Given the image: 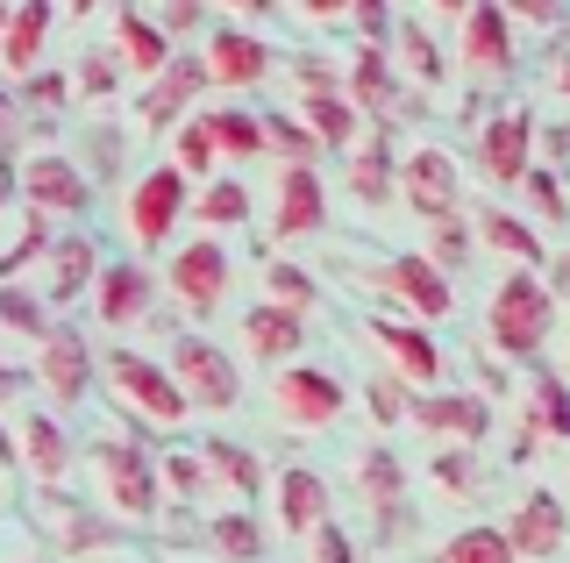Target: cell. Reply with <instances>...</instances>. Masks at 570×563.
<instances>
[{
  "mask_svg": "<svg viewBox=\"0 0 570 563\" xmlns=\"http://www.w3.org/2000/svg\"><path fill=\"white\" fill-rule=\"evenodd\" d=\"M249 186H243V171H214V179H200L193 186V200H186V215L207 228V236H222L228 243V228H243L249 221Z\"/></svg>",
  "mask_w": 570,
  "mask_h": 563,
  "instance_id": "30",
  "label": "cell"
},
{
  "mask_svg": "<svg viewBox=\"0 0 570 563\" xmlns=\"http://www.w3.org/2000/svg\"><path fill=\"white\" fill-rule=\"evenodd\" d=\"M157 492H165V500H193V506H207V464H200V443H171V450H157Z\"/></svg>",
  "mask_w": 570,
  "mask_h": 563,
  "instance_id": "37",
  "label": "cell"
},
{
  "mask_svg": "<svg viewBox=\"0 0 570 563\" xmlns=\"http://www.w3.org/2000/svg\"><path fill=\"white\" fill-rule=\"evenodd\" d=\"M356 485H364L379 527H400V514H406V471H400V456H392V450H364V456H356Z\"/></svg>",
  "mask_w": 570,
  "mask_h": 563,
  "instance_id": "32",
  "label": "cell"
},
{
  "mask_svg": "<svg viewBox=\"0 0 570 563\" xmlns=\"http://www.w3.org/2000/svg\"><path fill=\"white\" fill-rule=\"evenodd\" d=\"M364 328H371V343H379V357H385L392 385H406V393H435V385H442V372H450V357H442L435 328L406 322V314H371Z\"/></svg>",
  "mask_w": 570,
  "mask_h": 563,
  "instance_id": "13",
  "label": "cell"
},
{
  "mask_svg": "<svg viewBox=\"0 0 570 563\" xmlns=\"http://www.w3.org/2000/svg\"><path fill=\"white\" fill-rule=\"evenodd\" d=\"M200 121H207L214 157H243V165L272 157V150H264V115L249 108V100H222V108H200Z\"/></svg>",
  "mask_w": 570,
  "mask_h": 563,
  "instance_id": "31",
  "label": "cell"
},
{
  "mask_svg": "<svg viewBox=\"0 0 570 563\" xmlns=\"http://www.w3.org/2000/svg\"><path fill=\"white\" fill-rule=\"evenodd\" d=\"M507 22H534V29H557L563 22V0H499Z\"/></svg>",
  "mask_w": 570,
  "mask_h": 563,
  "instance_id": "48",
  "label": "cell"
},
{
  "mask_svg": "<svg viewBox=\"0 0 570 563\" xmlns=\"http://www.w3.org/2000/svg\"><path fill=\"white\" fill-rule=\"evenodd\" d=\"M8 485H14V478H0V521H8Z\"/></svg>",
  "mask_w": 570,
  "mask_h": 563,
  "instance_id": "60",
  "label": "cell"
},
{
  "mask_svg": "<svg viewBox=\"0 0 570 563\" xmlns=\"http://www.w3.org/2000/svg\"><path fill=\"white\" fill-rule=\"evenodd\" d=\"M392 192H400L421 221H450L456 207H463V165H456V150H442V144L400 150V157H392Z\"/></svg>",
  "mask_w": 570,
  "mask_h": 563,
  "instance_id": "12",
  "label": "cell"
},
{
  "mask_svg": "<svg viewBox=\"0 0 570 563\" xmlns=\"http://www.w3.org/2000/svg\"><path fill=\"white\" fill-rule=\"evenodd\" d=\"M350 157V192L364 207H385L392 200V157H385V144H364V150H343Z\"/></svg>",
  "mask_w": 570,
  "mask_h": 563,
  "instance_id": "42",
  "label": "cell"
},
{
  "mask_svg": "<svg viewBox=\"0 0 570 563\" xmlns=\"http://www.w3.org/2000/svg\"><path fill=\"white\" fill-rule=\"evenodd\" d=\"M94 393L129 421V428H150V435H178L193 421L186 393H178L171 372H165V357H150V349H136V343L94 349Z\"/></svg>",
  "mask_w": 570,
  "mask_h": 563,
  "instance_id": "1",
  "label": "cell"
},
{
  "mask_svg": "<svg viewBox=\"0 0 570 563\" xmlns=\"http://www.w3.org/2000/svg\"><path fill=\"white\" fill-rule=\"evenodd\" d=\"M29 393L43 399L50 414H79L94 399V343L79 336L71 322H58L43 343H36V364H29Z\"/></svg>",
  "mask_w": 570,
  "mask_h": 563,
  "instance_id": "9",
  "label": "cell"
},
{
  "mask_svg": "<svg viewBox=\"0 0 570 563\" xmlns=\"http://www.w3.org/2000/svg\"><path fill=\"white\" fill-rule=\"evenodd\" d=\"M528 192H534V215H542V228H557L563 221V186H557V165H528V179H521Z\"/></svg>",
  "mask_w": 570,
  "mask_h": 563,
  "instance_id": "44",
  "label": "cell"
},
{
  "mask_svg": "<svg viewBox=\"0 0 570 563\" xmlns=\"http://www.w3.org/2000/svg\"><path fill=\"white\" fill-rule=\"evenodd\" d=\"M71 86V100H107V93H115V86H121V72H115V58H107V50H86V58H79V72H71L65 79Z\"/></svg>",
  "mask_w": 570,
  "mask_h": 563,
  "instance_id": "43",
  "label": "cell"
},
{
  "mask_svg": "<svg viewBox=\"0 0 570 563\" xmlns=\"http://www.w3.org/2000/svg\"><path fill=\"white\" fill-rule=\"evenodd\" d=\"M0 328H8L14 343H43L50 328H58V314L29 293V278H0Z\"/></svg>",
  "mask_w": 570,
  "mask_h": 563,
  "instance_id": "35",
  "label": "cell"
},
{
  "mask_svg": "<svg viewBox=\"0 0 570 563\" xmlns=\"http://www.w3.org/2000/svg\"><path fill=\"white\" fill-rule=\"evenodd\" d=\"M8 207H14V186H8V171H0V215H8Z\"/></svg>",
  "mask_w": 570,
  "mask_h": 563,
  "instance_id": "57",
  "label": "cell"
},
{
  "mask_svg": "<svg viewBox=\"0 0 570 563\" xmlns=\"http://www.w3.org/2000/svg\"><path fill=\"white\" fill-rule=\"evenodd\" d=\"M65 8H71V14H94V8H100V0H65Z\"/></svg>",
  "mask_w": 570,
  "mask_h": 563,
  "instance_id": "58",
  "label": "cell"
},
{
  "mask_svg": "<svg viewBox=\"0 0 570 563\" xmlns=\"http://www.w3.org/2000/svg\"><path fill=\"white\" fill-rule=\"evenodd\" d=\"M79 563H150V556H142V550H129V535H121V542H107V550L79 556Z\"/></svg>",
  "mask_w": 570,
  "mask_h": 563,
  "instance_id": "54",
  "label": "cell"
},
{
  "mask_svg": "<svg viewBox=\"0 0 570 563\" xmlns=\"http://www.w3.org/2000/svg\"><path fill=\"white\" fill-rule=\"evenodd\" d=\"M22 399H36L29 393V364H14V357H0V421H8Z\"/></svg>",
  "mask_w": 570,
  "mask_h": 563,
  "instance_id": "49",
  "label": "cell"
},
{
  "mask_svg": "<svg viewBox=\"0 0 570 563\" xmlns=\"http://www.w3.org/2000/svg\"><path fill=\"white\" fill-rule=\"evenodd\" d=\"M534 136H542V115L534 108H492L478 121V171H485L492 186H521L528 165H534Z\"/></svg>",
  "mask_w": 570,
  "mask_h": 563,
  "instance_id": "16",
  "label": "cell"
},
{
  "mask_svg": "<svg viewBox=\"0 0 570 563\" xmlns=\"http://www.w3.org/2000/svg\"><path fill=\"white\" fill-rule=\"evenodd\" d=\"M534 421H542L549 443H563V378H557V372L534 378Z\"/></svg>",
  "mask_w": 570,
  "mask_h": 563,
  "instance_id": "46",
  "label": "cell"
},
{
  "mask_svg": "<svg viewBox=\"0 0 570 563\" xmlns=\"http://www.w3.org/2000/svg\"><path fill=\"white\" fill-rule=\"evenodd\" d=\"M371 278H379V293H385V314H406V322H421V328H435V322H450V314H456L450 278H442L428 257H414V250L385 257Z\"/></svg>",
  "mask_w": 570,
  "mask_h": 563,
  "instance_id": "15",
  "label": "cell"
},
{
  "mask_svg": "<svg viewBox=\"0 0 570 563\" xmlns=\"http://www.w3.org/2000/svg\"><path fill=\"white\" fill-rule=\"evenodd\" d=\"M272 414L285 428H299V435H321V428H335V421L350 414V385H343L335 364L293 357V364L272 372Z\"/></svg>",
  "mask_w": 570,
  "mask_h": 563,
  "instance_id": "6",
  "label": "cell"
},
{
  "mask_svg": "<svg viewBox=\"0 0 570 563\" xmlns=\"http://www.w3.org/2000/svg\"><path fill=\"white\" fill-rule=\"evenodd\" d=\"M343 100H350L356 115H392V108L406 100V79L392 72V58H385L379 43H364V50L350 58V72H343Z\"/></svg>",
  "mask_w": 570,
  "mask_h": 563,
  "instance_id": "27",
  "label": "cell"
},
{
  "mask_svg": "<svg viewBox=\"0 0 570 563\" xmlns=\"http://www.w3.org/2000/svg\"><path fill=\"white\" fill-rule=\"evenodd\" d=\"M0 228H8V236H0V278H29V264L43 257V243H50V221L36 215V207H8Z\"/></svg>",
  "mask_w": 570,
  "mask_h": 563,
  "instance_id": "33",
  "label": "cell"
},
{
  "mask_svg": "<svg viewBox=\"0 0 570 563\" xmlns=\"http://www.w3.org/2000/svg\"><path fill=\"white\" fill-rule=\"evenodd\" d=\"M50 29H58V0H8L0 8V72L8 79L43 72Z\"/></svg>",
  "mask_w": 570,
  "mask_h": 563,
  "instance_id": "21",
  "label": "cell"
},
{
  "mask_svg": "<svg viewBox=\"0 0 570 563\" xmlns=\"http://www.w3.org/2000/svg\"><path fill=\"white\" fill-rule=\"evenodd\" d=\"M478 228H485V243H492V250L521 257L528 271L542 264V236H534V221H528V215H507V207H485V215H478Z\"/></svg>",
  "mask_w": 570,
  "mask_h": 563,
  "instance_id": "40",
  "label": "cell"
},
{
  "mask_svg": "<svg viewBox=\"0 0 570 563\" xmlns=\"http://www.w3.org/2000/svg\"><path fill=\"white\" fill-rule=\"evenodd\" d=\"M14 136H22V108H14V86H0V171L14 165Z\"/></svg>",
  "mask_w": 570,
  "mask_h": 563,
  "instance_id": "51",
  "label": "cell"
},
{
  "mask_svg": "<svg viewBox=\"0 0 570 563\" xmlns=\"http://www.w3.org/2000/svg\"><path fill=\"white\" fill-rule=\"evenodd\" d=\"M200 72H207V86H228V93H257V86L278 72V58H272V43H264L257 29H243V22H222V29L207 37V58H200Z\"/></svg>",
  "mask_w": 570,
  "mask_h": 563,
  "instance_id": "18",
  "label": "cell"
},
{
  "mask_svg": "<svg viewBox=\"0 0 570 563\" xmlns=\"http://www.w3.org/2000/svg\"><path fill=\"white\" fill-rule=\"evenodd\" d=\"M14 471L36 485V492H65L71 471H79V435H71L65 414H50L43 399H22L14 407Z\"/></svg>",
  "mask_w": 570,
  "mask_h": 563,
  "instance_id": "5",
  "label": "cell"
},
{
  "mask_svg": "<svg viewBox=\"0 0 570 563\" xmlns=\"http://www.w3.org/2000/svg\"><path fill=\"white\" fill-rule=\"evenodd\" d=\"M435 485L442 492H471V464H463V450H442L435 456Z\"/></svg>",
  "mask_w": 570,
  "mask_h": 563,
  "instance_id": "53",
  "label": "cell"
},
{
  "mask_svg": "<svg viewBox=\"0 0 570 563\" xmlns=\"http://www.w3.org/2000/svg\"><path fill=\"white\" fill-rule=\"evenodd\" d=\"M499 535H507V550L513 563H557L563 556V492L557 485H542V492H528L521 506H513V521H499Z\"/></svg>",
  "mask_w": 570,
  "mask_h": 563,
  "instance_id": "23",
  "label": "cell"
},
{
  "mask_svg": "<svg viewBox=\"0 0 570 563\" xmlns=\"http://www.w3.org/2000/svg\"><path fill=\"white\" fill-rule=\"evenodd\" d=\"M0 563H50V556L36 550V535H29V527L0 521Z\"/></svg>",
  "mask_w": 570,
  "mask_h": 563,
  "instance_id": "50",
  "label": "cell"
},
{
  "mask_svg": "<svg viewBox=\"0 0 570 563\" xmlns=\"http://www.w3.org/2000/svg\"><path fill=\"white\" fill-rule=\"evenodd\" d=\"M293 121L314 136V150H356L364 144V115H356L328 79H299V115Z\"/></svg>",
  "mask_w": 570,
  "mask_h": 563,
  "instance_id": "24",
  "label": "cell"
},
{
  "mask_svg": "<svg viewBox=\"0 0 570 563\" xmlns=\"http://www.w3.org/2000/svg\"><path fill=\"white\" fill-rule=\"evenodd\" d=\"M272 236L278 243H314L321 228H328V186H321L314 165H278L272 179Z\"/></svg>",
  "mask_w": 570,
  "mask_h": 563,
  "instance_id": "17",
  "label": "cell"
},
{
  "mask_svg": "<svg viewBox=\"0 0 570 563\" xmlns=\"http://www.w3.org/2000/svg\"><path fill=\"white\" fill-rule=\"evenodd\" d=\"M307 563H356L350 527H343V521H321L314 535H307Z\"/></svg>",
  "mask_w": 570,
  "mask_h": 563,
  "instance_id": "45",
  "label": "cell"
},
{
  "mask_svg": "<svg viewBox=\"0 0 570 563\" xmlns=\"http://www.w3.org/2000/svg\"><path fill=\"white\" fill-rule=\"evenodd\" d=\"M200 464H207V514H222V506H257V492H264L257 450H243V443H200Z\"/></svg>",
  "mask_w": 570,
  "mask_h": 563,
  "instance_id": "25",
  "label": "cell"
},
{
  "mask_svg": "<svg viewBox=\"0 0 570 563\" xmlns=\"http://www.w3.org/2000/svg\"><path fill=\"white\" fill-rule=\"evenodd\" d=\"M207 542L222 550L228 563H257L264 556V527L249 506H222V514H207Z\"/></svg>",
  "mask_w": 570,
  "mask_h": 563,
  "instance_id": "38",
  "label": "cell"
},
{
  "mask_svg": "<svg viewBox=\"0 0 570 563\" xmlns=\"http://www.w3.org/2000/svg\"><path fill=\"white\" fill-rule=\"evenodd\" d=\"M435 563H513V550H507V535H499V521H471L435 550Z\"/></svg>",
  "mask_w": 570,
  "mask_h": 563,
  "instance_id": "41",
  "label": "cell"
},
{
  "mask_svg": "<svg viewBox=\"0 0 570 563\" xmlns=\"http://www.w3.org/2000/svg\"><path fill=\"white\" fill-rule=\"evenodd\" d=\"M186 200H193V186L178 179L165 157H157V165H142L136 186H129V200H121V236H129L142 257H150V250H171V236L186 228Z\"/></svg>",
  "mask_w": 570,
  "mask_h": 563,
  "instance_id": "8",
  "label": "cell"
},
{
  "mask_svg": "<svg viewBox=\"0 0 570 563\" xmlns=\"http://www.w3.org/2000/svg\"><path fill=\"white\" fill-rule=\"evenodd\" d=\"M264 492H272V514L293 542H307L321 521H335V492L314 464H278L272 478H264Z\"/></svg>",
  "mask_w": 570,
  "mask_h": 563,
  "instance_id": "19",
  "label": "cell"
},
{
  "mask_svg": "<svg viewBox=\"0 0 570 563\" xmlns=\"http://www.w3.org/2000/svg\"><path fill=\"white\" fill-rule=\"evenodd\" d=\"M321 278L307 271V264H293V257H272L264 264V300L272 307H285V314H314V300H321Z\"/></svg>",
  "mask_w": 570,
  "mask_h": 563,
  "instance_id": "39",
  "label": "cell"
},
{
  "mask_svg": "<svg viewBox=\"0 0 570 563\" xmlns=\"http://www.w3.org/2000/svg\"><path fill=\"white\" fill-rule=\"evenodd\" d=\"M165 372H171L178 393H186V407H207V414L243 407V364L228 357L214 336H200V328H178V336H171Z\"/></svg>",
  "mask_w": 570,
  "mask_h": 563,
  "instance_id": "7",
  "label": "cell"
},
{
  "mask_svg": "<svg viewBox=\"0 0 570 563\" xmlns=\"http://www.w3.org/2000/svg\"><path fill=\"white\" fill-rule=\"evenodd\" d=\"M428 8H442V14H463V0H428Z\"/></svg>",
  "mask_w": 570,
  "mask_h": 563,
  "instance_id": "59",
  "label": "cell"
},
{
  "mask_svg": "<svg viewBox=\"0 0 570 563\" xmlns=\"http://www.w3.org/2000/svg\"><path fill=\"white\" fill-rule=\"evenodd\" d=\"M8 186L22 192V207H36L43 221L58 215H86L94 207V171H86V157H71L58 144H36L8 165Z\"/></svg>",
  "mask_w": 570,
  "mask_h": 563,
  "instance_id": "4",
  "label": "cell"
},
{
  "mask_svg": "<svg viewBox=\"0 0 570 563\" xmlns=\"http://www.w3.org/2000/svg\"><path fill=\"white\" fill-rule=\"evenodd\" d=\"M86 300H94V322L107 336H136L157 314V271L142 257H115V264L94 271V293H86Z\"/></svg>",
  "mask_w": 570,
  "mask_h": 563,
  "instance_id": "14",
  "label": "cell"
},
{
  "mask_svg": "<svg viewBox=\"0 0 570 563\" xmlns=\"http://www.w3.org/2000/svg\"><path fill=\"white\" fill-rule=\"evenodd\" d=\"M157 29L178 43V29H200V14H207V0H157V8H142Z\"/></svg>",
  "mask_w": 570,
  "mask_h": 563,
  "instance_id": "47",
  "label": "cell"
},
{
  "mask_svg": "<svg viewBox=\"0 0 570 563\" xmlns=\"http://www.w3.org/2000/svg\"><path fill=\"white\" fill-rule=\"evenodd\" d=\"M228 278H236V250H228L222 236H186L165 250V278H157V293H171L186 314H214L228 300Z\"/></svg>",
  "mask_w": 570,
  "mask_h": 563,
  "instance_id": "10",
  "label": "cell"
},
{
  "mask_svg": "<svg viewBox=\"0 0 570 563\" xmlns=\"http://www.w3.org/2000/svg\"><path fill=\"white\" fill-rule=\"evenodd\" d=\"M79 464L100 485V514L129 535V527H157L165 521V492H157V450H142L136 435L100 428L79 443Z\"/></svg>",
  "mask_w": 570,
  "mask_h": 563,
  "instance_id": "2",
  "label": "cell"
},
{
  "mask_svg": "<svg viewBox=\"0 0 570 563\" xmlns=\"http://www.w3.org/2000/svg\"><path fill=\"white\" fill-rule=\"evenodd\" d=\"M456 58H463V79H507L513 72V22L499 14V0H463Z\"/></svg>",
  "mask_w": 570,
  "mask_h": 563,
  "instance_id": "20",
  "label": "cell"
},
{
  "mask_svg": "<svg viewBox=\"0 0 570 563\" xmlns=\"http://www.w3.org/2000/svg\"><path fill=\"white\" fill-rule=\"evenodd\" d=\"M94 271H100V243L86 236V228H50L43 257L29 264V293L50 314H71L86 293H94Z\"/></svg>",
  "mask_w": 570,
  "mask_h": 563,
  "instance_id": "11",
  "label": "cell"
},
{
  "mask_svg": "<svg viewBox=\"0 0 570 563\" xmlns=\"http://www.w3.org/2000/svg\"><path fill=\"white\" fill-rule=\"evenodd\" d=\"M392 72L414 79L421 93H450V65H442V43L428 37V29L400 22V58H392Z\"/></svg>",
  "mask_w": 570,
  "mask_h": 563,
  "instance_id": "34",
  "label": "cell"
},
{
  "mask_svg": "<svg viewBox=\"0 0 570 563\" xmlns=\"http://www.w3.org/2000/svg\"><path fill=\"white\" fill-rule=\"evenodd\" d=\"M0 478H14V435H8V421H0Z\"/></svg>",
  "mask_w": 570,
  "mask_h": 563,
  "instance_id": "55",
  "label": "cell"
},
{
  "mask_svg": "<svg viewBox=\"0 0 570 563\" xmlns=\"http://www.w3.org/2000/svg\"><path fill=\"white\" fill-rule=\"evenodd\" d=\"M107 58H115V72L129 79V86H142V79L165 72L178 50H171V37L136 8V0H121V8H115V37H107Z\"/></svg>",
  "mask_w": 570,
  "mask_h": 563,
  "instance_id": "22",
  "label": "cell"
},
{
  "mask_svg": "<svg viewBox=\"0 0 570 563\" xmlns=\"http://www.w3.org/2000/svg\"><path fill=\"white\" fill-rule=\"evenodd\" d=\"M200 86H207L200 58H171L157 79H142V86H136V115H142V129H171V121H186V108L200 100Z\"/></svg>",
  "mask_w": 570,
  "mask_h": 563,
  "instance_id": "26",
  "label": "cell"
},
{
  "mask_svg": "<svg viewBox=\"0 0 570 563\" xmlns=\"http://www.w3.org/2000/svg\"><path fill=\"white\" fill-rule=\"evenodd\" d=\"M406 414L421 421L428 435H450V443H478V435L492 428V414H485V399L478 393H421V399H406Z\"/></svg>",
  "mask_w": 570,
  "mask_h": 563,
  "instance_id": "29",
  "label": "cell"
},
{
  "mask_svg": "<svg viewBox=\"0 0 570 563\" xmlns=\"http://www.w3.org/2000/svg\"><path fill=\"white\" fill-rule=\"evenodd\" d=\"M243 349L257 364H293L299 349H307V314H285L272 300H257L243 314Z\"/></svg>",
  "mask_w": 570,
  "mask_h": 563,
  "instance_id": "28",
  "label": "cell"
},
{
  "mask_svg": "<svg viewBox=\"0 0 570 563\" xmlns=\"http://www.w3.org/2000/svg\"><path fill=\"white\" fill-rule=\"evenodd\" d=\"M165 136H171V157H165V165H171L186 186H200V179H214V171H222V157H214V144H207V121H200V115L171 121Z\"/></svg>",
  "mask_w": 570,
  "mask_h": 563,
  "instance_id": "36",
  "label": "cell"
},
{
  "mask_svg": "<svg viewBox=\"0 0 570 563\" xmlns=\"http://www.w3.org/2000/svg\"><path fill=\"white\" fill-rule=\"evenodd\" d=\"M371 414H379L385 428H392V421H406V385H392V378H379V385H371Z\"/></svg>",
  "mask_w": 570,
  "mask_h": 563,
  "instance_id": "52",
  "label": "cell"
},
{
  "mask_svg": "<svg viewBox=\"0 0 570 563\" xmlns=\"http://www.w3.org/2000/svg\"><path fill=\"white\" fill-rule=\"evenodd\" d=\"M485 336H492L499 357H513V364L542 357L549 336H557V286H549L542 271H528V264H513L485 300Z\"/></svg>",
  "mask_w": 570,
  "mask_h": 563,
  "instance_id": "3",
  "label": "cell"
},
{
  "mask_svg": "<svg viewBox=\"0 0 570 563\" xmlns=\"http://www.w3.org/2000/svg\"><path fill=\"white\" fill-rule=\"evenodd\" d=\"M236 8H243V14H257V22H264V14H272V0H236Z\"/></svg>",
  "mask_w": 570,
  "mask_h": 563,
  "instance_id": "56",
  "label": "cell"
}]
</instances>
